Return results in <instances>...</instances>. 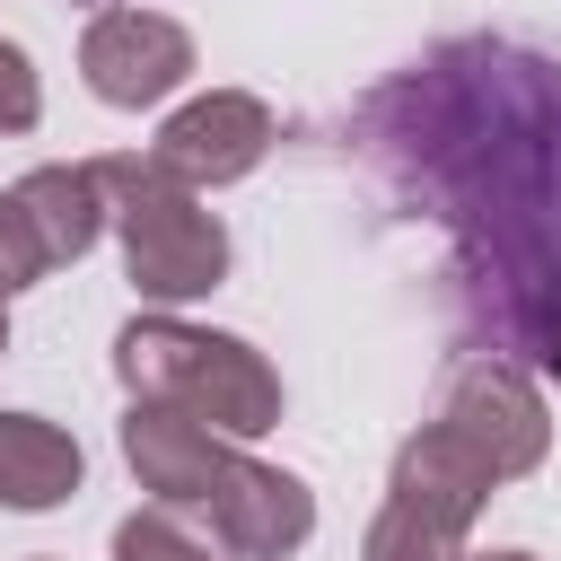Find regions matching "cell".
<instances>
[{
	"mask_svg": "<svg viewBox=\"0 0 561 561\" xmlns=\"http://www.w3.org/2000/svg\"><path fill=\"white\" fill-rule=\"evenodd\" d=\"M114 377L131 403H167L219 438H263L280 430V368L245 342V333H219V324H184L167 307L131 316L114 333Z\"/></svg>",
	"mask_w": 561,
	"mask_h": 561,
	"instance_id": "obj_1",
	"label": "cell"
},
{
	"mask_svg": "<svg viewBox=\"0 0 561 561\" xmlns=\"http://www.w3.org/2000/svg\"><path fill=\"white\" fill-rule=\"evenodd\" d=\"M96 184L114 202V245H123V280L149 307H193L228 280V228L202 193H184L175 175H158L149 149H114L96 158Z\"/></svg>",
	"mask_w": 561,
	"mask_h": 561,
	"instance_id": "obj_2",
	"label": "cell"
},
{
	"mask_svg": "<svg viewBox=\"0 0 561 561\" xmlns=\"http://www.w3.org/2000/svg\"><path fill=\"white\" fill-rule=\"evenodd\" d=\"M438 421H447L500 482H526V473H543V456H552V403H543V386H535L517 359H491V351L447 368Z\"/></svg>",
	"mask_w": 561,
	"mask_h": 561,
	"instance_id": "obj_3",
	"label": "cell"
},
{
	"mask_svg": "<svg viewBox=\"0 0 561 561\" xmlns=\"http://www.w3.org/2000/svg\"><path fill=\"white\" fill-rule=\"evenodd\" d=\"M272 140H280V114H272L254 88H202V96H184V105L158 123L149 158H158V175H175L184 193H219V184H245V175L272 158Z\"/></svg>",
	"mask_w": 561,
	"mask_h": 561,
	"instance_id": "obj_4",
	"label": "cell"
},
{
	"mask_svg": "<svg viewBox=\"0 0 561 561\" xmlns=\"http://www.w3.org/2000/svg\"><path fill=\"white\" fill-rule=\"evenodd\" d=\"M79 79H88V96L114 105V114L167 105V96L193 79V35H184L167 9L114 0V9H96L88 35H79Z\"/></svg>",
	"mask_w": 561,
	"mask_h": 561,
	"instance_id": "obj_5",
	"label": "cell"
},
{
	"mask_svg": "<svg viewBox=\"0 0 561 561\" xmlns=\"http://www.w3.org/2000/svg\"><path fill=\"white\" fill-rule=\"evenodd\" d=\"M202 517H210V535H219L228 561H289V552H307V535H316V491H307L289 465L237 456Z\"/></svg>",
	"mask_w": 561,
	"mask_h": 561,
	"instance_id": "obj_6",
	"label": "cell"
},
{
	"mask_svg": "<svg viewBox=\"0 0 561 561\" xmlns=\"http://www.w3.org/2000/svg\"><path fill=\"white\" fill-rule=\"evenodd\" d=\"M237 456H245L237 438H219V430H202V421H184L167 403H131L123 412V465L158 508H210V491L228 482Z\"/></svg>",
	"mask_w": 561,
	"mask_h": 561,
	"instance_id": "obj_7",
	"label": "cell"
},
{
	"mask_svg": "<svg viewBox=\"0 0 561 561\" xmlns=\"http://www.w3.org/2000/svg\"><path fill=\"white\" fill-rule=\"evenodd\" d=\"M386 500H412L421 517H438V526H456V535H473V517L500 500V473L447 430V421H421L403 447H394V465H386Z\"/></svg>",
	"mask_w": 561,
	"mask_h": 561,
	"instance_id": "obj_8",
	"label": "cell"
},
{
	"mask_svg": "<svg viewBox=\"0 0 561 561\" xmlns=\"http://www.w3.org/2000/svg\"><path fill=\"white\" fill-rule=\"evenodd\" d=\"M9 202L26 210V228H35V245H44V263H53V272H61V263H79V254H96V237L114 228V202H105V184H96V158L26 167V175L9 184Z\"/></svg>",
	"mask_w": 561,
	"mask_h": 561,
	"instance_id": "obj_9",
	"label": "cell"
},
{
	"mask_svg": "<svg viewBox=\"0 0 561 561\" xmlns=\"http://www.w3.org/2000/svg\"><path fill=\"white\" fill-rule=\"evenodd\" d=\"M79 482H88V456H79V438L61 430V421H44V412H0V508H61V500H79Z\"/></svg>",
	"mask_w": 561,
	"mask_h": 561,
	"instance_id": "obj_10",
	"label": "cell"
},
{
	"mask_svg": "<svg viewBox=\"0 0 561 561\" xmlns=\"http://www.w3.org/2000/svg\"><path fill=\"white\" fill-rule=\"evenodd\" d=\"M114 561H228L219 552V535H202L184 508H131L123 526H114Z\"/></svg>",
	"mask_w": 561,
	"mask_h": 561,
	"instance_id": "obj_11",
	"label": "cell"
},
{
	"mask_svg": "<svg viewBox=\"0 0 561 561\" xmlns=\"http://www.w3.org/2000/svg\"><path fill=\"white\" fill-rule=\"evenodd\" d=\"M359 561H465V535L421 517L412 500H386L368 517V535H359Z\"/></svg>",
	"mask_w": 561,
	"mask_h": 561,
	"instance_id": "obj_12",
	"label": "cell"
},
{
	"mask_svg": "<svg viewBox=\"0 0 561 561\" xmlns=\"http://www.w3.org/2000/svg\"><path fill=\"white\" fill-rule=\"evenodd\" d=\"M35 123H44V70H35L26 44L0 35V140H18V131H35Z\"/></svg>",
	"mask_w": 561,
	"mask_h": 561,
	"instance_id": "obj_13",
	"label": "cell"
},
{
	"mask_svg": "<svg viewBox=\"0 0 561 561\" xmlns=\"http://www.w3.org/2000/svg\"><path fill=\"white\" fill-rule=\"evenodd\" d=\"M53 263H44V245H35V228H26V210L0 193V298H18V289H35Z\"/></svg>",
	"mask_w": 561,
	"mask_h": 561,
	"instance_id": "obj_14",
	"label": "cell"
},
{
	"mask_svg": "<svg viewBox=\"0 0 561 561\" xmlns=\"http://www.w3.org/2000/svg\"><path fill=\"white\" fill-rule=\"evenodd\" d=\"M543 368L561 377V316H552V342H543Z\"/></svg>",
	"mask_w": 561,
	"mask_h": 561,
	"instance_id": "obj_15",
	"label": "cell"
},
{
	"mask_svg": "<svg viewBox=\"0 0 561 561\" xmlns=\"http://www.w3.org/2000/svg\"><path fill=\"white\" fill-rule=\"evenodd\" d=\"M465 561H543V552H517V543H508V552H465Z\"/></svg>",
	"mask_w": 561,
	"mask_h": 561,
	"instance_id": "obj_16",
	"label": "cell"
},
{
	"mask_svg": "<svg viewBox=\"0 0 561 561\" xmlns=\"http://www.w3.org/2000/svg\"><path fill=\"white\" fill-rule=\"evenodd\" d=\"M0 351H9V298H0Z\"/></svg>",
	"mask_w": 561,
	"mask_h": 561,
	"instance_id": "obj_17",
	"label": "cell"
},
{
	"mask_svg": "<svg viewBox=\"0 0 561 561\" xmlns=\"http://www.w3.org/2000/svg\"><path fill=\"white\" fill-rule=\"evenodd\" d=\"M35 561H53V552H35Z\"/></svg>",
	"mask_w": 561,
	"mask_h": 561,
	"instance_id": "obj_18",
	"label": "cell"
},
{
	"mask_svg": "<svg viewBox=\"0 0 561 561\" xmlns=\"http://www.w3.org/2000/svg\"><path fill=\"white\" fill-rule=\"evenodd\" d=\"M79 9H88V0H79ZM105 9H114V0H105Z\"/></svg>",
	"mask_w": 561,
	"mask_h": 561,
	"instance_id": "obj_19",
	"label": "cell"
}]
</instances>
